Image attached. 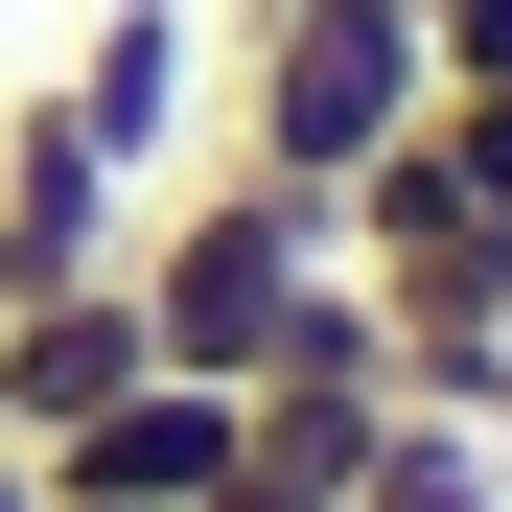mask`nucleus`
I'll return each instance as SVG.
<instances>
[{
	"label": "nucleus",
	"instance_id": "obj_3",
	"mask_svg": "<svg viewBox=\"0 0 512 512\" xmlns=\"http://www.w3.org/2000/svg\"><path fill=\"white\" fill-rule=\"evenodd\" d=\"M24 466H47V512H210V489L256 466V396H233V373H117L94 419H47Z\"/></svg>",
	"mask_w": 512,
	"mask_h": 512
},
{
	"label": "nucleus",
	"instance_id": "obj_11",
	"mask_svg": "<svg viewBox=\"0 0 512 512\" xmlns=\"http://www.w3.org/2000/svg\"><path fill=\"white\" fill-rule=\"evenodd\" d=\"M0 512H47V466H24V443H0Z\"/></svg>",
	"mask_w": 512,
	"mask_h": 512
},
{
	"label": "nucleus",
	"instance_id": "obj_1",
	"mask_svg": "<svg viewBox=\"0 0 512 512\" xmlns=\"http://www.w3.org/2000/svg\"><path fill=\"white\" fill-rule=\"evenodd\" d=\"M210 94H233V163H256V187H303V210H326L373 140H419L443 47H419V0H256Z\"/></svg>",
	"mask_w": 512,
	"mask_h": 512
},
{
	"label": "nucleus",
	"instance_id": "obj_9",
	"mask_svg": "<svg viewBox=\"0 0 512 512\" xmlns=\"http://www.w3.org/2000/svg\"><path fill=\"white\" fill-rule=\"evenodd\" d=\"M443 163H466V210L512 233V94H443Z\"/></svg>",
	"mask_w": 512,
	"mask_h": 512
},
{
	"label": "nucleus",
	"instance_id": "obj_8",
	"mask_svg": "<svg viewBox=\"0 0 512 512\" xmlns=\"http://www.w3.org/2000/svg\"><path fill=\"white\" fill-rule=\"evenodd\" d=\"M419 47H443V94H512V0H419Z\"/></svg>",
	"mask_w": 512,
	"mask_h": 512
},
{
	"label": "nucleus",
	"instance_id": "obj_2",
	"mask_svg": "<svg viewBox=\"0 0 512 512\" xmlns=\"http://www.w3.org/2000/svg\"><path fill=\"white\" fill-rule=\"evenodd\" d=\"M117 280H140V350H163V373H233V396H256L280 326H303V280H326V210L256 187V163H210V187H140Z\"/></svg>",
	"mask_w": 512,
	"mask_h": 512
},
{
	"label": "nucleus",
	"instance_id": "obj_10",
	"mask_svg": "<svg viewBox=\"0 0 512 512\" xmlns=\"http://www.w3.org/2000/svg\"><path fill=\"white\" fill-rule=\"evenodd\" d=\"M210 512H350V489H303V466H233V489H210Z\"/></svg>",
	"mask_w": 512,
	"mask_h": 512
},
{
	"label": "nucleus",
	"instance_id": "obj_6",
	"mask_svg": "<svg viewBox=\"0 0 512 512\" xmlns=\"http://www.w3.org/2000/svg\"><path fill=\"white\" fill-rule=\"evenodd\" d=\"M117 373H163V350H140V280H70V303H0V443H47V419H94Z\"/></svg>",
	"mask_w": 512,
	"mask_h": 512
},
{
	"label": "nucleus",
	"instance_id": "obj_7",
	"mask_svg": "<svg viewBox=\"0 0 512 512\" xmlns=\"http://www.w3.org/2000/svg\"><path fill=\"white\" fill-rule=\"evenodd\" d=\"M350 512H512V419H396L350 466Z\"/></svg>",
	"mask_w": 512,
	"mask_h": 512
},
{
	"label": "nucleus",
	"instance_id": "obj_4",
	"mask_svg": "<svg viewBox=\"0 0 512 512\" xmlns=\"http://www.w3.org/2000/svg\"><path fill=\"white\" fill-rule=\"evenodd\" d=\"M117 233H140V187L70 140V94H24V117H0V303H70V280H117Z\"/></svg>",
	"mask_w": 512,
	"mask_h": 512
},
{
	"label": "nucleus",
	"instance_id": "obj_5",
	"mask_svg": "<svg viewBox=\"0 0 512 512\" xmlns=\"http://www.w3.org/2000/svg\"><path fill=\"white\" fill-rule=\"evenodd\" d=\"M47 94H70V140H94L117 187H163V140L210 117V24H187V0H94V47H70Z\"/></svg>",
	"mask_w": 512,
	"mask_h": 512
}]
</instances>
